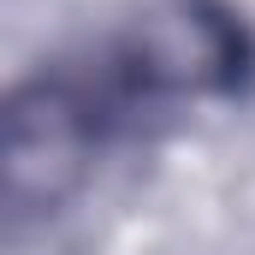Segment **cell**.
<instances>
[{
  "label": "cell",
  "instance_id": "1",
  "mask_svg": "<svg viewBox=\"0 0 255 255\" xmlns=\"http://www.w3.org/2000/svg\"><path fill=\"white\" fill-rule=\"evenodd\" d=\"M89 101L65 83H30L6 113V196L12 208H54L89 166Z\"/></svg>",
  "mask_w": 255,
  "mask_h": 255
},
{
  "label": "cell",
  "instance_id": "2",
  "mask_svg": "<svg viewBox=\"0 0 255 255\" xmlns=\"http://www.w3.org/2000/svg\"><path fill=\"white\" fill-rule=\"evenodd\" d=\"M130 71L148 89H214L238 71V30L202 0L154 6L130 36Z\"/></svg>",
  "mask_w": 255,
  "mask_h": 255
}]
</instances>
